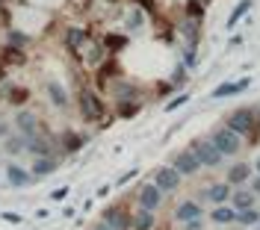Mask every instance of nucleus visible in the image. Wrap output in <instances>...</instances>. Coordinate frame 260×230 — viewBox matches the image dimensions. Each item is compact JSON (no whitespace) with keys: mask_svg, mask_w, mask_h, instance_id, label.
Instances as JSON below:
<instances>
[{"mask_svg":"<svg viewBox=\"0 0 260 230\" xmlns=\"http://www.w3.org/2000/svg\"><path fill=\"white\" fill-rule=\"evenodd\" d=\"M186 100H189V95H186V92L175 95V100H169V103H166V112H175V109H178V106H183Z\"/></svg>","mask_w":260,"mask_h":230,"instance_id":"obj_28","label":"nucleus"},{"mask_svg":"<svg viewBox=\"0 0 260 230\" xmlns=\"http://www.w3.org/2000/svg\"><path fill=\"white\" fill-rule=\"evenodd\" d=\"M3 3H6V0H0V6H3Z\"/></svg>","mask_w":260,"mask_h":230,"instance_id":"obj_38","label":"nucleus"},{"mask_svg":"<svg viewBox=\"0 0 260 230\" xmlns=\"http://www.w3.org/2000/svg\"><path fill=\"white\" fill-rule=\"evenodd\" d=\"M254 168H257V174H260V157H257V163H254Z\"/></svg>","mask_w":260,"mask_h":230,"instance_id":"obj_37","label":"nucleus"},{"mask_svg":"<svg viewBox=\"0 0 260 230\" xmlns=\"http://www.w3.org/2000/svg\"><path fill=\"white\" fill-rule=\"evenodd\" d=\"M45 92H48V98L53 106H59V109L68 106V92H65V86L59 80H48L45 83Z\"/></svg>","mask_w":260,"mask_h":230,"instance_id":"obj_12","label":"nucleus"},{"mask_svg":"<svg viewBox=\"0 0 260 230\" xmlns=\"http://www.w3.org/2000/svg\"><path fill=\"white\" fill-rule=\"evenodd\" d=\"M254 192L251 189H237V192H231V201H234V210L240 213V210H248V207H254Z\"/></svg>","mask_w":260,"mask_h":230,"instance_id":"obj_18","label":"nucleus"},{"mask_svg":"<svg viewBox=\"0 0 260 230\" xmlns=\"http://www.w3.org/2000/svg\"><path fill=\"white\" fill-rule=\"evenodd\" d=\"M175 218L183 221V224H186V221H198V218H201V204H198V201H183L178 210H175Z\"/></svg>","mask_w":260,"mask_h":230,"instance_id":"obj_14","label":"nucleus"},{"mask_svg":"<svg viewBox=\"0 0 260 230\" xmlns=\"http://www.w3.org/2000/svg\"><path fill=\"white\" fill-rule=\"evenodd\" d=\"M189 148H192V154L198 157L201 168H219V165H222V160H225V157H222V150L216 148L210 139H195Z\"/></svg>","mask_w":260,"mask_h":230,"instance_id":"obj_2","label":"nucleus"},{"mask_svg":"<svg viewBox=\"0 0 260 230\" xmlns=\"http://www.w3.org/2000/svg\"><path fill=\"white\" fill-rule=\"evenodd\" d=\"M245 180H251V165L248 163H237L228 168V183L231 186H243Z\"/></svg>","mask_w":260,"mask_h":230,"instance_id":"obj_17","label":"nucleus"},{"mask_svg":"<svg viewBox=\"0 0 260 230\" xmlns=\"http://www.w3.org/2000/svg\"><path fill=\"white\" fill-rule=\"evenodd\" d=\"M142 21H145L142 12H139V9H133V12L127 15V30H139V27H142Z\"/></svg>","mask_w":260,"mask_h":230,"instance_id":"obj_29","label":"nucleus"},{"mask_svg":"<svg viewBox=\"0 0 260 230\" xmlns=\"http://www.w3.org/2000/svg\"><path fill=\"white\" fill-rule=\"evenodd\" d=\"M24 100H27V89H24V86L9 89V103H24Z\"/></svg>","mask_w":260,"mask_h":230,"instance_id":"obj_27","label":"nucleus"},{"mask_svg":"<svg viewBox=\"0 0 260 230\" xmlns=\"http://www.w3.org/2000/svg\"><path fill=\"white\" fill-rule=\"evenodd\" d=\"M6 177H9V183H12V186H27V183H32L30 171H27V168H21V165H15V163L6 168Z\"/></svg>","mask_w":260,"mask_h":230,"instance_id":"obj_19","label":"nucleus"},{"mask_svg":"<svg viewBox=\"0 0 260 230\" xmlns=\"http://www.w3.org/2000/svg\"><path fill=\"white\" fill-rule=\"evenodd\" d=\"M154 186H157L160 192H178L180 171L175 168V165H160V168L154 171Z\"/></svg>","mask_w":260,"mask_h":230,"instance_id":"obj_5","label":"nucleus"},{"mask_svg":"<svg viewBox=\"0 0 260 230\" xmlns=\"http://www.w3.org/2000/svg\"><path fill=\"white\" fill-rule=\"evenodd\" d=\"M27 142H30V139H27V136H21V133H18V136H9V139H6V154H12V157H21V154H24V150H27Z\"/></svg>","mask_w":260,"mask_h":230,"instance_id":"obj_24","label":"nucleus"},{"mask_svg":"<svg viewBox=\"0 0 260 230\" xmlns=\"http://www.w3.org/2000/svg\"><path fill=\"white\" fill-rule=\"evenodd\" d=\"M251 192H254V195H260V174L251 180Z\"/></svg>","mask_w":260,"mask_h":230,"instance_id":"obj_35","label":"nucleus"},{"mask_svg":"<svg viewBox=\"0 0 260 230\" xmlns=\"http://www.w3.org/2000/svg\"><path fill=\"white\" fill-rule=\"evenodd\" d=\"M3 218H6L9 224H21V215L18 213H3Z\"/></svg>","mask_w":260,"mask_h":230,"instance_id":"obj_33","label":"nucleus"},{"mask_svg":"<svg viewBox=\"0 0 260 230\" xmlns=\"http://www.w3.org/2000/svg\"><path fill=\"white\" fill-rule=\"evenodd\" d=\"M104 45H107V50H113V48H124V39H121V35H107V42H104Z\"/></svg>","mask_w":260,"mask_h":230,"instance_id":"obj_31","label":"nucleus"},{"mask_svg":"<svg viewBox=\"0 0 260 230\" xmlns=\"http://www.w3.org/2000/svg\"><path fill=\"white\" fill-rule=\"evenodd\" d=\"M248 12H251V0H240V3L234 6L231 18H228V30H237V24H240V21H243Z\"/></svg>","mask_w":260,"mask_h":230,"instance_id":"obj_23","label":"nucleus"},{"mask_svg":"<svg viewBox=\"0 0 260 230\" xmlns=\"http://www.w3.org/2000/svg\"><path fill=\"white\" fill-rule=\"evenodd\" d=\"M15 127L21 136H27V139H32L36 133H39V118H36V112H30V109H21V112L15 115Z\"/></svg>","mask_w":260,"mask_h":230,"instance_id":"obj_9","label":"nucleus"},{"mask_svg":"<svg viewBox=\"0 0 260 230\" xmlns=\"http://www.w3.org/2000/svg\"><path fill=\"white\" fill-rule=\"evenodd\" d=\"M204 198H210L213 204H225L231 198V183H216L210 189H204Z\"/></svg>","mask_w":260,"mask_h":230,"instance_id":"obj_21","label":"nucleus"},{"mask_svg":"<svg viewBox=\"0 0 260 230\" xmlns=\"http://www.w3.org/2000/svg\"><path fill=\"white\" fill-rule=\"evenodd\" d=\"M257 227H260V224H257Z\"/></svg>","mask_w":260,"mask_h":230,"instance_id":"obj_39","label":"nucleus"},{"mask_svg":"<svg viewBox=\"0 0 260 230\" xmlns=\"http://www.w3.org/2000/svg\"><path fill=\"white\" fill-rule=\"evenodd\" d=\"M6 133H9V127H6V124L0 121V139H6Z\"/></svg>","mask_w":260,"mask_h":230,"instance_id":"obj_36","label":"nucleus"},{"mask_svg":"<svg viewBox=\"0 0 260 230\" xmlns=\"http://www.w3.org/2000/svg\"><path fill=\"white\" fill-rule=\"evenodd\" d=\"M210 218L216 224H231V221H237V210L234 207H225V204H216V210L210 213Z\"/></svg>","mask_w":260,"mask_h":230,"instance_id":"obj_22","label":"nucleus"},{"mask_svg":"<svg viewBox=\"0 0 260 230\" xmlns=\"http://www.w3.org/2000/svg\"><path fill=\"white\" fill-rule=\"evenodd\" d=\"M154 224H157V215H154V210L139 207L136 213L130 215V227H133V230H151Z\"/></svg>","mask_w":260,"mask_h":230,"instance_id":"obj_13","label":"nucleus"},{"mask_svg":"<svg viewBox=\"0 0 260 230\" xmlns=\"http://www.w3.org/2000/svg\"><path fill=\"white\" fill-rule=\"evenodd\" d=\"M27 150H30L32 157H50V139H45V136H32L30 142H27Z\"/></svg>","mask_w":260,"mask_h":230,"instance_id":"obj_20","label":"nucleus"},{"mask_svg":"<svg viewBox=\"0 0 260 230\" xmlns=\"http://www.w3.org/2000/svg\"><path fill=\"white\" fill-rule=\"evenodd\" d=\"M65 195H68V186H59V189H53V192H50V198H53V201H62Z\"/></svg>","mask_w":260,"mask_h":230,"instance_id":"obj_32","label":"nucleus"},{"mask_svg":"<svg viewBox=\"0 0 260 230\" xmlns=\"http://www.w3.org/2000/svg\"><path fill=\"white\" fill-rule=\"evenodd\" d=\"M136 201H139V207H145V210H157L162 204V192L154 183H145V186L136 192Z\"/></svg>","mask_w":260,"mask_h":230,"instance_id":"obj_8","label":"nucleus"},{"mask_svg":"<svg viewBox=\"0 0 260 230\" xmlns=\"http://www.w3.org/2000/svg\"><path fill=\"white\" fill-rule=\"evenodd\" d=\"M107 53H110V50H107V45L92 42V39H89V42L77 50V56L83 59V65H89V68H101V62L107 59Z\"/></svg>","mask_w":260,"mask_h":230,"instance_id":"obj_6","label":"nucleus"},{"mask_svg":"<svg viewBox=\"0 0 260 230\" xmlns=\"http://www.w3.org/2000/svg\"><path fill=\"white\" fill-rule=\"evenodd\" d=\"M237 221H240V224H245V227H251V224H260V213L254 210V207H248V210H240V213H237Z\"/></svg>","mask_w":260,"mask_h":230,"instance_id":"obj_26","label":"nucleus"},{"mask_svg":"<svg viewBox=\"0 0 260 230\" xmlns=\"http://www.w3.org/2000/svg\"><path fill=\"white\" fill-rule=\"evenodd\" d=\"M86 42H89V30L86 27H65V48L68 50L77 53Z\"/></svg>","mask_w":260,"mask_h":230,"instance_id":"obj_10","label":"nucleus"},{"mask_svg":"<svg viewBox=\"0 0 260 230\" xmlns=\"http://www.w3.org/2000/svg\"><path fill=\"white\" fill-rule=\"evenodd\" d=\"M210 142L216 145V148L222 150V157H234V154H240V148H243V136L237 130H231V127H216L210 136Z\"/></svg>","mask_w":260,"mask_h":230,"instance_id":"obj_1","label":"nucleus"},{"mask_svg":"<svg viewBox=\"0 0 260 230\" xmlns=\"http://www.w3.org/2000/svg\"><path fill=\"white\" fill-rule=\"evenodd\" d=\"M228 127H231V130H237L245 139V136H251L254 127H257V115H254V109H248V106L234 109V112L228 115Z\"/></svg>","mask_w":260,"mask_h":230,"instance_id":"obj_3","label":"nucleus"},{"mask_svg":"<svg viewBox=\"0 0 260 230\" xmlns=\"http://www.w3.org/2000/svg\"><path fill=\"white\" fill-rule=\"evenodd\" d=\"M248 77H243V80H234V83H222V86H216L213 89V98H228V95H240V92H245L248 89Z\"/></svg>","mask_w":260,"mask_h":230,"instance_id":"obj_16","label":"nucleus"},{"mask_svg":"<svg viewBox=\"0 0 260 230\" xmlns=\"http://www.w3.org/2000/svg\"><path fill=\"white\" fill-rule=\"evenodd\" d=\"M104 224L110 230H127L130 227V215L121 210V207H113V210H107L104 213Z\"/></svg>","mask_w":260,"mask_h":230,"instance_id":"obj_11","label":"nucleus"},{"mask_svg":"<svg viewBox=\"0 0 260 230\" xmlns=\"http://www.w3.org/2000/svg\"><path fill=\"white\" fill-rule=\"evenodd\" d=\"M56 171V160L53 157H36V163H32V180H42V177H50Z\"/></svg>","mask_w":260,"mask_h":230,"instance_id":"obj_15","label":"nucleus"},{"mask_svg":"<svg viewBox=\"0 0 260 230\" xmlns=\"http://www.w3.org/2000/svg\"><path fill=\"white\" fill-rule=\"evenodd\" d=\"M27 45V35L21 33V30H12L9 33V48H24Z\"/></svg>","mask_w":260,"mask_h":230,"instance_id":"obj_30","label":"nucleus"},{"mask_svg":"<svg viewBox=\"0 0 260 230\" xmlns=\"http://www.w3.org/2000/svg\"><path fill=\"white\" fill-rule=\"evenodd\" d=\"M172 165L180 171V177H192L195 171H201V163H198V157L192 154V148H186V150H180V154H175Z\"/></svg>","mask_w":260,"mask_h":230,"instance_id":"obj_7","label":"nucleus"},{"mask_svg":"<svg viewBox=\"0 0 260 230\" xmlns=\"http://www.w3.org/2000/svg\"><path fill=\"white\" fill-rule=\"evenodd\" d=\"M133 177H136V168H133V171H127L124 177H118V186H121V183H127V180H133Z\"/></svg>","mask_w":260,"mask_h":230,"instance_id":"obj_34","label":"nucleus"},{"mask_svg":"<svg viewBox=\"0 0 260 230\" xmlns=\"http://www.w3.org/2000/svg\"><path fill=\"white\" fill-rule=\"evenodd\" d=\"M83 145H86V139H83V136H77V133H65V136H62L65 154H74V150H80Z\"/></svg>","mask_w":260,"mask_h":230,"instance_id":"obj_25","label":"nucleus"},{"mask_svg":"<svg viewBox=\"0 0 260 230\" xmlns=\"http://www.w3.org/2000/svg\"><path fill=\"white\" fill-rule=\"evenodd\" d=\"M77 103H80V115L86 121H101L104 118V103H101V98H98L92 89H80Z\"/></svg>","mask_w":260,"mask_h":230,"instance_id":"obj_4","label":"nucleus"}]
</instances>
